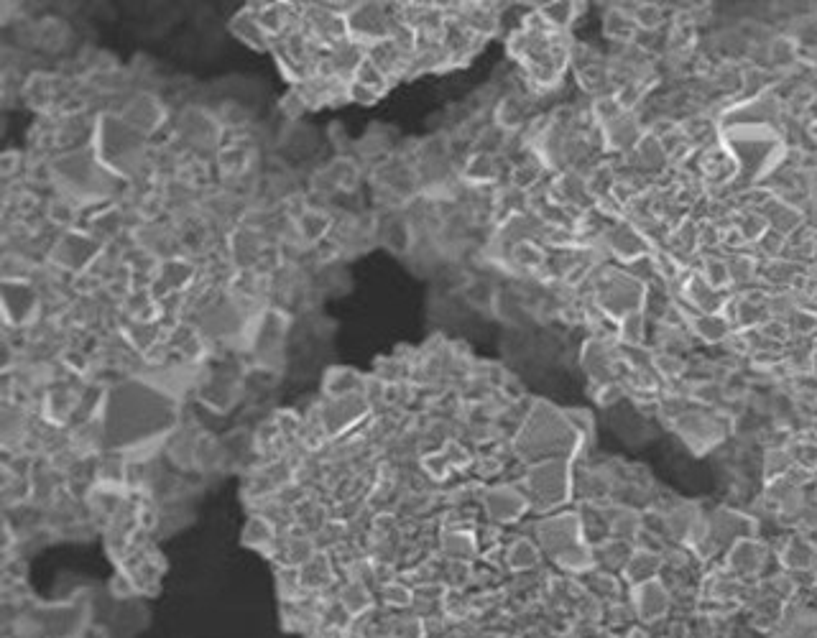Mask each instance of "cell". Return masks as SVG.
Listing matches in <instances>:
<instances>
[{
    "label": "cell",
    "instance_id": "6da1fadb",
    "mask_svg": "<svg viewBox=\"0 0 817 638\" xmlns=\"http://www.w3.org/2000/svg\"><path fill=\"white\" fill-rule=\"evenodd\" d=\"M174 424V401L146 383H123L110 394L105 434L113 445L131 447L159 437Z\"/></svg>",
    "mask_w": 817,
    "mask_h": 638
},
{
    "label": "cell",
    "instance_id": "7a4b0ae2",
    "mask_svg": "<svg viewBox=\"0 0 817 638\" xmlns=\"http://www.w3.org/2000/svg\"><path fill=\"white\" fill-rule=\"evenodd\" d=\"M720 141L731 151L743 179H761L774 169L784 141L772 126H723Z\"/></svg>",
    "mask_w": 817,
    "mask_h": 638
},
{
    "label": "cell",
    "instance_id": "3957f363",
    "mask_svg": "<svg viewBox=\"0 0 817 638\" xmlns=\"http://www.w3.org/2000/svg\"><path fill=\"white\" fill-rule=\"evenodd\" d=\"M578 442L580 432L572 427L567 416H562L555 406L537 404L521 429L519 450L526 452V457L562 460L578 447Z\"/></svg>",
    "mask_w": 817,
    "mask_h": 638
},
{
    "label": "cell",
    "instance_id": "277c9868",
    "mask_svg": "<svg viewBox=\"0 0 817 638\" xmlns=\"http://www.w3.org/2000/svg\"><path fill=\"white\" fill-rule=\"evenodd\" d=\"M537 534L542 547L547 549L562 567H567V570H585V567H590V562H593L588 547H585L583 542L580 521L575 519L572 513L542 521Z\"/></svg>",
    "mask_w": 817,
    "mask_h": 638
},
{
    "label": "cell",
    "instance_id": "5b68a950",
    "mask_svg": "<svg viewBox=\"0 0 817 638\" xmlns=\"http://www.w3.org/2000/svg\"><path fill=\"white\" fill-rule=\"evenodd\" d=\"M570 493L567 460H542L529 470V501L539 508L560 506Z\"/></svg>",
    "mask_w": 817,
    "mask_h": 638
},
{
    "label": "cell",
    "instance_id": "8992f818",
    "mask_svg": "<svg viewBox=\"0 0 817 638\" xmlns=\"http://www.w3.org/2000/svg\"><path fill=\"white\" fill-rule=\"evenodd\" d=\"M552 34H555V29L549 26V23H544V29H534V31H524V34H519V44L516 46H524L519 52L521 54H532V46H549L552 44ZM529 69H532L534 80L539 82V85H552V82H557V77H560V62H555L552 59V52H537V57L529 62Z\"/></svg>",
    "mask_w": 817,
    "mask_h": 638
},
{
    "label": "cell",
    "instance_id": "52a82bcc",
    "mask_svg": "<svg viewBox=\"0 0 817 638\" xmlns=\"http://www.w3.org/2000/svg\"><path fill=\"white\" fill-rule=\"evenodd\" d=\"M486 506H488V511H491L493 519L516 521L521 513L526 511L529 501H526L519 490H514V488H496L488 493Z\"/></svg>",
    "mask_w": 817,
    "mask_h": 638
},
{
    "label": "cell",
    "instance_id": "ba28073f",
    "mask_svg": "<svg viewBox=\"0 0 817 638\" xmlns=\"http://www.w3.org/2000/svg\"><path fill=\"white\" fill-rule=\"evenodd\" d=\"M608 243H611V251L616 253V256H621L623 261L629 263L639 261L646 253L644 233L636 228H629V225H621V228L613 230V233L608 235Z\"/></svg>",
    "mask_w": 817,
    "mask_h": 638
},
{
    "label": "cell",
    "instance_id": "9c48e42d",
    "mask_svg": "<svg viewBox=\"0 0 817 638\" xmlns=\"http://www.w3.org/2000/svg\"><path fill=\"white\" fill-rule=\"evenodd\" d=\"M636 595H639V598H636V603H639L641 616H646L649 621H652V618H657L659 613L667 608V593H664V590L657 585V582H644V585H639Z\"/></svg>",
    "mask_w": 817,
    "mask_h": 638
},
{
    "label": "cell",
    "instance_id": "30bf717a",
    "mask_svg": "<svg viewBox=\"0 0 817 638\" xmlns=\"http://www.w3.org/2000/svg\"><path fill=\"white\" fill-rule=\"evenodd\" d=\"M692 330L698 332L703 340L720 342L728 335V322L723 314H698L692 319Z\"/></svg>",
    "mask_w": 817,
    "mask_h": 638
},
{
    "label": "cell",
    "instance_id": "8fae6325",
    "mask_svg": "<svg viewBox=\"0 0 817 638\" xmlns=\"http://www.w3.org/2000/svg\"><path fill=\"white\" fill-rule=\"evenodd\" d=\"M634 31H636L634 16H629V13H623L621 8H613V11H608V16H606V34L611 36V39L629 41L631 36H634Z\"/></svg>",
    "mask_w": 817,
    "mask_h": 638
},
{
    "label": "cell",
    "instance_id": "7c38bea8",
    "mask_svg": "<svg viewBox=\"0 0 817 638\" xmlns=\"http://www.w3.org/2000/svg\"><path fill=\"white\" fill-rule=\"evenodd\" d=\"M659 570V559L652 552H636L634 557L626 562V572L634 582H641L639 575H644V582H652V577Z\"/></svg>",
    "mask_w": 817,
    "mask_h": 638
},
{
    "label": "cell",
    "instance_id": "4fadbf2b",
    "mask_svg": "<svg viewBox=\"0 0 817 638\" xmlns=\"http://www.w3.org/2000/svg\"><path fill=\"white\" fill-rule=\"evenodd\" d=\"M703 281L710 286V289H723L726 284H731V271H728V261H720V258H708L703 263Z\"/></svg>",
    "mask_w": 817,
    "mask_h": 638
},
{
    "label": "cell",
    "instance_id": "5bb4252c",
    "mask_svg": "<svg viewBox=\"0 0 817 638\" xmlns=\"http://www.w3.org/2000/svg\"><path fill=\"white\" fill-rule=\"evenodd\" d=\"M537 559H539L537 547H534L532 542H526V539H521V542H516L514 547L509 549V564L514 570H529V567L537 564Z\"/></svg>",
    "mask_w": 817,
    "mask_h": 638
},
{
    "label": "cell",
    "instance_id": "9a60e30c",
    "mask_svg": "<svg viewBox=\"0 0 817 638\" xmlns=\"http://www.w3.org/2000/svg\"><path fill=\"white\" fill-rule=\"evenodd\" d=\"M621 340L629 342V345H639L644 340V327H646V317L644 309L641 312H631L621 319Z\"/></svg>",
    "mask_w": 817,
    "mask_h": 638
},
{
    "label": "cell",
    "instance_id": "2e32d148",
    "mask_svg": "<svg viewBox=\"0 0 817 638\" xmlns=\"http://www.w3.org/2000/svg\"><path fill=\"white\" fill-rule=\"evenodd\" d=\"M634 23L636 29H644V31H654L662 26L664 21V11L659 6H652V3H646V6H639L634 13Z\"/></svg>",
    "mask_w": 817,
    "mask_h": 638
},
{
    "label": "cell",
    "instance_id": "e0dca14e",
    "mask_svg": "<svg viewBox=\"0 0 817 638\" xmlns=\"http://www.w3.org/2000/svg\"><path fill=\"white\" fill-rule=\"evenodd\" d=\"M542 18L552 26V29H565L567 23L575 18V6H572V3H555V6L544 8Z\"/></svg>",
    "mask_w": 817,
    "mask_h": 638
},
{
    "label": "cell",
    "instance_id": "ac0fdd59",
    "mask_svg": "<svg viewBox=\"0 0 817 638\" xmlns=\"http://www.w3.org/2000/svg\"><path fill=\"white\" fill-rule=\"evenodd\" d=\"M728 271H731V281L743 284V281H751L756 276V263L751 256H733L728 261Z\"/></svg>",
    "mask_w": 817,
    "mask_h": 638
},
{
    "label": "cell",
    "instance_id": "d6986e66",
    "mask_svg": "<svg viewBox=\"0 0 817 638\" xmlns=\"http://www.w3.org/2000/svg\"><path fill=\"white\" fill-rule=\"evenodd\" d=\"M810 136L815 138V141H817V120H815V123H812V128H810Z\"/></svg>",
    "mask_w": 817,
    "mask_h": 638
}]
</instances>
